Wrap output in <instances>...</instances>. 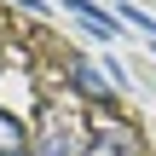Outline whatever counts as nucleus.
<instances>
[{"label": "nucleus", "instance_id": "3", "mask_svg": "<svg viewBox=\"0 0 156 156\" xmlns=\"http://www.w3.org/2000/svg\"><path fill=\"white\" fill-rule=\"evenodd\" d=\"M64 12H75V17H81V23H87L93 35H104V41H116V35H122V17H110V12H98L93 0H64Z\"/></svg>", "mask_w": 156, "mask_h": 156}, {"label": "nucleus", "instance_id": "2", "mask_svg": "<svg viewBox=\"0 0 156 156\" xmlns=\"http://www.w3.org/2000/svg\"><path fill=\"white\" fill-rule=\"evenodd\" d=\"M69 87H75V93H87V98H98V104H110V81H104L87 58H69Z\"/></svg>", "mask_w": 156, "mask_h": 156}, {"label": "nucleus", "instance_id": "4", "mask_svg": "<svg viewBox=\"0 0 156 156\" xmlns=\"http://www.w3.org/2000/svg\"><path fill=\"white\" fill-rule=\"evenodd\" d=\"M87 156H139V145H133L127 127H110V133H93L87 139Z\"/></svg>", "mask_w": 156, "mask_h": 156}, {"label": "nucleus", "instance_id": "5", "mask_svg": "<svg viewBox=\"0 0 156 156\" xmlns=\"http://www.w3.org/2000/svg\"><path fill=\"white\" fill-rule=\"evenodd\" d=\"M0 156H29V133L12 110H0Z\"/></svg>", "mask_w": 156, "mask_h": 156}, {"label": "nucleus", "instance_id": "1", "mask_svg": "<svg viewBox=\"0 0 156 156\" xmlns=\"http://www.w3.org/2000/svg\"><path fill=\"white\" fill-rule=\"evenodd\" d=\"M29 156H87V133L69 122V116H46L41 139L29 145Z\"/></svg>", "mask_w": 156, "mask_h": 156}]
</instances>
